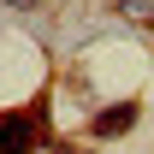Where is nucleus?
Segmentation results:
<instances>
[{
    "instance_id": "f257e3e1",
    "label": "nucleus",
    "mask_w": 154,
    "mask_h": 154,
    "mask_svg": "<svg viewBox=\"0 0 154 154\" xmlns=\"http://www.w3.org/2000/svg\"><path fill=\"white\" fill-rule=\"evenodd\" d=\"M30 148H36V119H24V113L0 119V154H30Z\"/></svg>"
},
{
    "instance_id": "f03ea898",
    "label": "nucleus",
    "mask_w": 154,
    "mask_h": 154,
    "mask_svg": "<svg viewBox=\"0 0 154 154\" xmlns=\"http://www.w3.org/2000/svg\"><path fill=\"white\" fill-rule=\"evenodd\" d=\"M131 119H136V107L125 101V107H113L107 119H95V131H101V136H119V131H131Z\"/></svg>"
}]
</instances>
